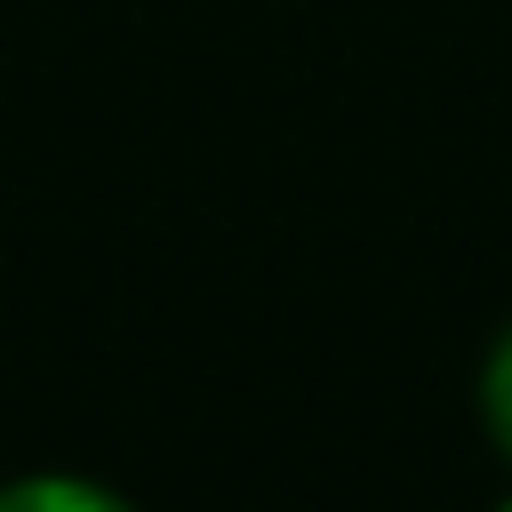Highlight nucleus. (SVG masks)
Instances as JSON below:
<instances>
[{
  "label": "nucleus",
  "instance_id": "obj_1",
  "mask_svg": "<svg viewBox=\"0 0 512 512\" xmlns=\"http://www.w3.org/2000/svg\"><path fill=\"white\" fill-rule=\"evenodd\" d=\"M120 512V496L112 488H96V480H16V488H0V512Z\"/></svg>",
  "mask_w": 512,
  "mask_h": 512
},
{
  "label": "nucleus",
  "instance_id": "obj_2",
  "mask_svg": "<svg viewBox=\"0 0 512 512\" xmlns=\"http://www.w3.org/2000/svg\"><path fill=\"white\" fill-rule=\"evenodd\" d=\"M480 416H488L496 448L512 456V328L496 336V352H488V368H480Z\"/></svg>",
  "mask_w": 512,
  "mask_h": 512
}]
</instances>
